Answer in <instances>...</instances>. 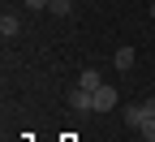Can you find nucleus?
I'll use <instances>...</instances> for the list:
<instances>
[{
  "label": "nucleus",
  "mask_w": 155,
  "mask_h": 142,
  "mask_svg": "<svg viewBox=\"0 0 155 142\" xmlns=\"http://www.w3.org/2000/svg\"><path fill=\"white\" fill-rule=\"evenodd\" d=\"M0 35H5V39H17V35H22V17H17V13H5V17H0Z\"/></svg>",
  "instance_id": "nucleus-3"
},
{
  "label": "nucleus",
  "mask_w": 155,
  "mask_h": 142,
  "mask_svg": "<svg viewBox=\"0 0 155 142\" xmlns=\"http://www.w3.org/2000/svg\"><path fill=\"white\" fill-rule=\"evenodd\" d=\"M26 9H48V0H22Z\"/></svg>",
  "instance_id": "nucleus-9"
},
{
  "label": "nucleus",
  "mask_w": 155,
  "mask_h": 142,
  "mask_svg": "<svg viewBox=\"0 0 155 142\" xmlns=\"http://www.w3.org/2000/svg\"><path fill=\"white\" fill-rule=\"evenodd\" d=\"M142 138H147V142H155V121H147V125H142Z\"/></svg>",
  "instance_id": "nucleus-8"
},
{
  "label": "nucleus",
  "mask_w": 155,
  "mask_h": 142,
  "mask_svg": "<svg viewBox=\"0 0 155 142\" xmlns=\"http://www.w3.org/2000/svg\"><path fill=\"white\" fill-rule=\"evenodd\" d=\"M151 17H155V5H151Z\"/></svg>",
  "instance_id": "nucleus-10"
},
{
  "label": "nucleus",
  "mask_w": 155,
  "mask_h": 142,
  "mask_svg": "<svg viewBox=\"0 0 155 142\" xmlns=\"http://www.w3.org/2000/svg\"><path fill=\"white\" fill-rule=\"evenodd\" d=\"M121 116H125V125H129V129H142L147 121H155V99H147V104H129Z\"/></svg>",
  "instance_id": "nucleus-1"
},
{
  "label": "nucleus",
  "mask_w": 155,
  "mask_h": 142,
  "mask_svg": "<svg viewBox=\"0 0 155 142\" xmlns=\"http://www.w3.org/2000/svg\"><path fill=\"white\" fill-rule=\"evenodd\" d=\"M48 13H52V17H69L73 5H69V0H48Z\"/></svg>",
  "instance_id": "nucleus-7"
},
{
  "label": "nucleus",
  "mask_w": 155,
  "mask_h": 142,
  "mask_svg": "<svg viewBox=\"0 0 155 142\" xmlns=\"http://www.w3.org/2000/svg\"><path fill=\"white\" fill-rule=\"evenodd\" d=\"M134 60H138V52H134V48H116V69H121V73L134 69Z\"/></svg>",
  "instance_id": "nucleus-5"
},
{
  "label": "nucleus",
  "mask_w": 155,
  "mask_h": 142,
  "mask_svg": "<svg viewBox=\"0 0 155 142\" xmlns=\"http://www.w3.org/2000/svg\"><path fill=\"white\" fill-rule=\"evenodd\" d=\"M91 95H95V112H112L116 104H121V95H116V91H112L108 82H104L99 91H91Z\"/></svg>",
  "instance_id": "nucleus-2"
},
{
  "label": "nucleus",
  "mask_w": 155,
  "mask_h": 142,
  "mask_svg": "<svg viewBox=\"0 0 155 142\" xmlns=\"http://www.w3.org/2000/svg\"><path fill=\"white\" fill-rule=\"evenodd\" d=\"M69 104H73L78 112H95V95H91V91H73V99H69Z\"/></svg>",
  "instance_id": "nucleus-6"
},
{
  "label": "nucleus",
  "mask_w": 155,
  "mask_h": 142,
  "mask_svg": "<svg viewBox=\"0 0 155 142\" xmlns=\"http://www.w3.org/2000/svg\"><path fill=\"white\" fill-rule=\"evenodd\" d=\"M99 86H104L99 69H82V78H78V91H99Z\"/></svg>",
  "instance_id": "nucleus-4"
}]
</instances>
